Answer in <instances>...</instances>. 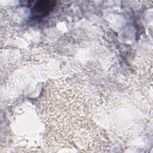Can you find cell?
I'll use <instances>...</instances> for the list:
<instances>
[{"label":"cell","instance_id":"6da1fadb","mask_svg":"<svg viewBox=\"0 0 153 153\" xmlns=\"http://www.w3.org/2000/svg\"><path fill=\"white\" fill-rule=\"evenodd\" d=\"M53 6L51 1H39L33 7V13L36 15L43 16L45 15Z\"/></svg>","mask_w":153,"mask_h":153}]
</instances>
